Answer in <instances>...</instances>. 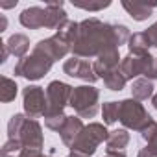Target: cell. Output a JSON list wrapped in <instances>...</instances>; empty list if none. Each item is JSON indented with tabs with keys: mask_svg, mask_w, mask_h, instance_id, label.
Returning a JSON list of instances; mask_svg holds the SVG:
<instances>
[{
	"mask_svg": "<svg viewBox=\"0 0 157 157\" xmlns=\"http://www.w3.org/2000/svg\"><path fill=\"white\" fill-rule=\"evenodd\" d=\"M109 46H117L113 24L102 22L100 19L93 17L80 22L78 37L72 44V56L82 59H91V57H98Z\"/></svg>",
	"mask_w": 157,
	"mask_h": 157,
	"instance_id": "cell-1",
	"label": "cell"
},
{
	"mask_svg": "<svg viewBox=\"0 0 157 157\" xmlns=\"http://www.w3.org/2000/svg\"><path fill=\"white\" fill-rule=\"evenodd\" d=\"M118 120L126 129H133V131H140V133L155 122L148 115L144 105L135 98H126V100L118 102Z\"/></svg>",
	"mask_w": 157,
	"mask_h": 157,
	"instance_id": "cell-2",
	"label": "cell"
},
{
	"mask_svg": "<svg viewBox=\"0 0 157 157\" xmlns=\"http://www.w3.org/2000/svg\"><path fill=\"white\" fill-rule=\"evenodd\" d=\"M100 93L94 85H80L74 87L70 96V107L80 118H93L98 113Z\"/></svg>",
	"mask_w": 157,
	"mask_h": 157,
	"instance_id": "cell-3",
	"label": "cell"
},
{
	"mask_svg": "<svg viewBox=\"0 0 157 157\" xmlns=\"http://www.w3.org/2000/svg\"><path fill=\"white\" fill-rule=\"evenodd\" d=\"M52 65H54V61L50 57H46L44 54H41L37 50H32L30 56L19 59V63L15 65V76H22L30 82H37L50 72Z\"/></svg>",
	"mask_w": 157,
	"mask_h": 157,
	"instance_id": "cell-4",
	"label": "cell"
},
{
	"mask_svg": "<svg viewBox=\"0 0 157 157\" xmlns=\"http://www.w3.org/2000/svg\"><path fill=\"white\" fill-rule=\"evenodd\" d=\"M109 131L105 129L104 124L100 122H91L89 126L83 128V131L80 133V137L76 139V142L70 146V151H78V153H83L87 157L94 155V151L98 150V146L107 140Z\"/></svg>",
	"mask_w": 157,
	"mask_h": 157,
	"instance_id": "cell-5",
	"label": "cell"
},
{
	"mask_svg": "<svg viewBox=\"0 0 157 157\" xmlns=\"http://www.w3.org/2000/svg\"><path fill=\"white\" fill-rule=\"evenodd\" d=\"M72 91H74V87H70L65 82H59V80L50 82L48 87H46V102H48V107H46L44 117H50V115H65V107L70 105Z\"/></svg>",
	"mask_w": 157,
	"mask_h": 157,
	"instance_id": "cell-6",
	"label": "cell"
},
{
	"mask_svg": "<svg viewBox=\"0 0 157 157\" xmlns=\"http://www.w3.org/2000/svg\"><path fill=\"white\" fill-rule=\"evenodd\" d=\"M22 105H24V115L28 118L44 117L46 107H48L46 91L39 85H28L22 91Z\"/></svg>",
	"mask_w": 157,
	"mask_h": 157,
	"instance_id": "cell-7",
	"label": "cell"
},
{
	"mask_svg": "<svg viewBox=\"0 0 157 157\" xmlns=\"http://www.w3.org/2000/svg\"><path fill=\"white\" fill-rule=\"evenodd\" d=\"M63 72L70 78H76V80H83L87 83H94L98 80V76L94 72V67L93 63H89L87 59H82V57H70L63 63Z\"/></svg>",
	"mask_w": 157,
	"mask_h": 157,
	"instance_id": "cell-8",
	"label": "cell"
},
{
	"mask_svg": "<svg viewBox=\"0 0 157 157\" xmlns=\"http://www.w3.org/2000/svg\"><path fill=\"white\" fill-rule=\"evenodd\" d=\"M33 50L44 54L46 57H50V59L56 63V61H59V59H65L67 54L72 52V46H70L65 39H61L59 35H52V37H48V39H41V41L33 46Z\"/></svg>",
	"mask_w": 157,
	"mask_h": 157,
	"instance_id": "cell-9",
	"label": "cell"
},
{
	"mask_svg": "<svg viewBox=\"0 0 157 157\" xmlns=\"http://www.w3.org/2000/svg\"><path fill=\"white\" fill-rule=\"evenodd\" d=\"M17 139L24 144V148H30V150H43V144H44L41 124L35 118H28V117H26Z\"/></svg>",
	"mask_w": 157,
	"mask_h": 157,
	"instance_id": "cell-10",
	"label": "cell"
},
{
	"mask_svg": "<svg viewBox=\"0 0 157 157\" xmlns=\"http://www.w3.org/2000/svg\"><path fill=\"white\" fill-rule=\"evenodd\" d=\"M151 54H146V56H135V54H128L122 63H120V70L124 74L126 80H139V76H144L148 67H150V61H151Z\"/></svg>",
	"mask_w": 157,
	"mask_h": 157,
	"instance_id": "cell-11",
	"label": "cell"
},
{
	"mask_svg": "<svg viewBox=\"0 0 157 157\" xmlns=\"http://www.w3.org/2000/svg\"><path fill=\"white\" fill-rule=\"evenodd\" d=\"M120 63H122V59H120V54H118V46H109V48H105V50L96 57V61L93 63V67H94L96 76L102 78L105 72H109V70L120 67Z\"/></svg>",
	"mask_w": 157,
	"mask_h": 157,
	"instance_id": "cell-12",
	"label": "cell"
},
{
	"mask_svg": "<svg viewBox=\"0 0 157 157\" xmlns=\"http://www.w3.org/2000/svg\"><path fill=\"white\" fill-rule=\"evenodd\" d=\"M21 24L28 30H39V28H46V8L41 6H32L26 8L21 17H19Z\"/></svg>",
	"mask_w": 157,
	"mask_h": 157,
	"instance_id": "cell-13",
	"label": "cell"
},
{
	"mask_svg": "<svg viewBox=\"0 0 157 157\" xmlns=\"http://www.w3.org/2000/svg\"><path fill=\"white\" fill-rule=\"evenodd\" d=\"M63 6L65 4L61 0H50V2L44 4V8H46V28L48 30H59L68 21Z\"/></svg>",
	"mask_w": 157,
	"mask_h": 157,
	"instance_id": "cell-14",
	"label": "cell"
},
{
	"mask_svg": "<svg viewBox=\"0 0 157 157\" xmlns=\"http://www.w3.org/2000/svg\"><path fill=\"white\" fill-rule=\"evenodd\" d=\"M83 122H82V118L80 117H68L67 118V122H65V126H63V129L59 131V135H61V140H63V144L65 146H72L74 142H76V139L80 137V133L83 131Z\"/></svg>",
	"mask_w": 157,
	"mask_h": 157,
	"instance_id": "cell-15",
	"label": "cell"
},
{
	"mask_svg": "<svg viewBox=\"0 0 157 157\" xmlns=\"http://www.w3.org/2000/svg\"><path fill=\"white\" fill-rule=\"evenodd\" d=\"M122 8L128 11V15H129L133 21L142 22V21H146L148 17H151L153 10L157 8V2L146 4V2H128V0H122Z\"/></svg>",
	"mask_w": 157,
	"mask_h": 157,
	"instance_id": "cell-16",
	"label": "cell"
},
{
	"mask_svg": "<svg viewBox=\"0 0 157 157\" xmlns=\"http://www.w3.org/2000/svg\"><path fill=\"white\" fill-rule=\"evenodd\" d=\"M129 144V133L128 129H113L109 131V137L105 140L107 153H122L126 146Z\"/></svg>",
	"mask_w": 157,
	"mask_h": 157,
	"instance_id": "cell-17",
	"label": "cell"
},
{
	"mask_svg": "<svg viewBox=\"0 0 157 157\" xmlns=\"http://www.w3.org/2000/svg\"><path fill=\"white\" fill-rule=\"evenodd\" d=\"M6 46H8V50H10L11 56L22 59V57H26V52L30 50V39L24 33H13L6 41Z\"/></svg>",
	"mask_w": 157,
	"mask_h": 157,
	"instance_id": "cell-18",
	"label": "cell"
},
{
	"mask_svg": "<svg viewBox=\"0 0 157 157\" xmlns=\"http://www.w3.org/2000/svg\"><path fill=\"white\" fill-rule=\"evenodd\" d=\"M153 89L155 87H153V83L150 80H146V78H139V80H135L133 85H131V98H135L139 102L153 98V94H155Z\"/></svg>",
	"mask_w": 157,
	"mask_h": 157,
	"instance_id": "cell-19",
	"label": "cell"
},
{
	"mask_svg": "<svg viewBox=\"0 0 157 157\" xmlns=\"http://www.w3.org/2000/svg\"><path fill=\"white\" fill-rule=\"evenodd\" d=\"M102 80H104V83H105V87L109 89V91H122L124 87H126V78H124V74H122V70H120V67H117V68H113V70H109V72H105L104 76H102Z\"/></svg>",
	"mask_w": 157,
	"mask_h": 157,
	"instance_id": "cell-20",
	"label": "cell"
},
{
	"mask_svg": "<svg viewBox=\"0 0 157 157\" xmlns=\"http://www.w3.org/2000/svg\"><path fill=\"white\" fill-rule=\"evenodd\" d=\"M128 48H129V54H135V56H146L148 50H150L151 46H150V43H148L144 32H137V33H133V35L129 37V41H128Z\"/></svg>",
	"mask_w": 157,
	"mask_h": 157,
	"instance_id": "cell-21",
	"label": "cell"
},
{
	"mask_svg": "<svg viewBox=\"0 0 157 157\" xmlns=\"http://www.w3.org/2000/svg\"><path fill=\"white\" fill-rule=\"evenodd\" d=\"M19 93V87L15 83V80H11V78L8 76H2V87H0V100H2L4 104H10L15 100Z\"/></svg>",
	"mask_w": 157,
	"mask_h": 157,
	"instance_id": "cell-22",
	"label": "cell"
},
{
	"mask_svg": "<svg viewBox=\"0 0 157 157\" xmlns=\"http://www.w3.org/2000/svg\"><path fill=\"white\" fill-rule=\"evenodd\" d=\"M78 30H80V22H74V21H67L57 32H56V35H59L61 39H65L70 46L74 44V41H76V37H78Z\"/></svg>",
	"mask_w": 157,
	"mask_h": 157,
	"instance_id": "cell-23",
	"label": "cell"
},
{
	"mask_svg": "<svg viewBox=\"0 0 157 157\" xmlns=\"http://www.w3.org/2000/svg\"><path fill=\"white\" fill-rule=\"evenodd\" d=\"M24 151V144L19 139H8L0 148V157H21Z\"/></svg>",
	"mask_w": 157,
	"mask_h": 157,
	"instance_id": "cell-24",
	"label": "cell"
},
{
	"mask_svg": "<svg viewBox=\"0 0 157 157\" xmlns=\"http://www.w3.org/2000/svg\"><path fill=\"white\" fill-rule=\"evenodd\" d=\"M104 124H115L118 120V102H105L102 105Z\"/></svg>",
	"mask_w": 157,
	"mask_h": 157,
	"instance_id": "cell-25",
	"label": "cell"
},
{
	"mask_svg": "<svg viewBox=\"0 0 157 157\" xmlns=\"http://www.w3.org/2000/svg\"><path fill=\"white\" fill-rule=\"evenodd\" d=\"M140 135H142V139H144L146 144H148L146 148H150L153 153H157V122H153L150 128H146Z\"/></svg>",
	"mask_w": 157,
	"mask_h": 157,
	"instance_id": "cell-26",
	"label": "cell"
},
{
	"mask_svg": "<svg viewBox=\"0 0 157 157\" xmlns=\"http://www.w3.org/2000/svg\"><path fill=\"white\" fill-rule=\"evenodd\" d=\"M67 115H50V117H44V126L48 128V129H52V131H61L63 129V126H65V122H67Z\"/></svg>",
	"mask_w": 157,
	"mask_h": 157,
	"instance_id": "cell-27",
	"label": "cell"
},
{
	"mask_svg": "<svg viewBox=\"0 0 157 157\" xmlns=\"http://www.w3.org/2000/svg\"><path fill=\"white\" fill-rule=\"evenodd\" d=\"M74 4V8H80V10H85V11H102V10H105V8H109L111 6V0H100V2H72Z\"/></svg>",
	"mask_w": 157,
	"mask_h": 157,
	"instance_id": "cell-28",
	"label": "cell"
},
{
	"mask_svg": "<svg viewBox=\"0 0 157 157\" xmlns=\"http://www.w3.org/2000/svg\"><path fill=\"white\" fill-rule=\"evenodd\" d=\"M144 35H146L150 46H157V22H153L148 30H144Z\"/></svg>",
	"mask_w": 157,
	"mask_h": 157,
	"instance_id": "cell-29",
	"label": "cell"
},
{
	"mask_svg": "<svg viewBox=\"0 0 157 157\" xmlns=\"http://www.w3.org/2000/svg\"><path fill=\"white\" fill-rule=\"evenodd\" d=\"M21 157H44V155H43V150H30V148H24V151L21 153Z\"/></svg>",
	"mask_w": 157,
	"mask_h": 157,
	"instance_id": "cell-30",
	"label": "cell"
},
{
	"mask_svg": "<svg viewBox=\"0 0 157 157\" xmlns=\"http://www.w3.org/2000/svg\"><path fill=\"white\" fill-rule=\"evenodd\" d=\"M137 157H157V153H153L150 148H142L140 151H139V155Z\"/></svg>",
	"mask_w": 157,
	"mask_h": 157,
	"instance_id": "cell-31",
	"label": "cell"
},
{
	"mask_svg": "<svg viewBox=\"0 0 157 157\" xmlns=\"http://www.w3.org/2000/svg\"><path fill=\"white\" fill-rule=\"evenodd\" d=\"M17 6V0L15 2H0V8H4V10H8V8H15Z\"/></svg>",
	"mask_w": 157,
	"mask_h": 157,
	"instance_id": "cell-32",
	"label": "cell"
},
{
	"mask_svg": "<svg viewBox=\"0 0 157 157\" xmlns=\"http://www.w3.org/2000/svg\"><path fill=\"white\" fill-rule=\"evenodd\" d=\"M6 26H8L6 17H4V15H0V32H4V30H6Z\"/></svg>",
	"mask_w": 157,
	"mask_h": 157,
	"instance_id": "cell-33",
	"label": "cell"
},
{
	"mask_svg": "<svg viewBox=\"0 0 157 157\" xmlns=\"http://www.w3.org/2000/svg\"><path fill=\"white\" fill-rule=\"evenodd\" d=\"M67 157H87V155H83V153H78V151H70Z\"/></svg>",
	"mask_w": 157,
	"mask_h": 157,
	"instance_id": "cell-34",
	"label": "cell"
},
{
	"mask_svg": "<svg viewBox=\"0 0 157 157\" xmlns=\"http://www.w3.org/2000/svg\"><path fill=\"white\" fill-rule=\"evenodd\" d=\"M105 157H126V151H122V153H107Z\"/></svg>",
	"mask_w": 157,
	"mask_h": 157,
	"instance_id": "cell-35",
	"label": "cell"
},
{
	"mask_svg": "<svg viewBox=\"0 0 157 157\" xmlns=\"http://www.w3.org/2000/svg\"><path fill=\"white\" fill-rule=\"evenodd\" d=\"M151 105L157 109V93H155V94H153V98H151Z\"/></svg>",
	"mask_w": 157,
	"mask_h": 157,
	"instance_id": "cell-36",
	"label": "cell"
},
{
	"mask_svg": "<svg viewBox=\"0 0 157 157\" xmlns=\"http://www.w3.org/2000/svg\"><path fill=\"white\" fill-rule=\"evenodd\" d=\"M44 157H54V155H44Z\"/></svg>",
	"mask_w": 157,
	"mask_h": 157,
	"instance_id": "cell-37",
	"label": "cell"
}]
</instances>
